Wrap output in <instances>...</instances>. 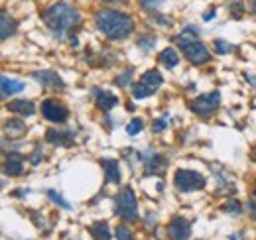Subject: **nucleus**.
I'll list each match as a JSON object with an SVG mask.
<instances>
[{
  "instance_id": "obj_1",
  "label": "nucleus",
  "mask_w": 256,
  "mask_h": 240,
  "mask_svg": "<svg viewBox=\"0 0 256 240\" xmlns=\"http://www.w3.org/2000/svg\"><path fill=\"white\" fill-rule=\"evenodd\" d=\"M97 28L108 38V40H124L134 30V22L130 16L114 12V10H101L95 16Z\"/></svg>"
},
{
  "instance_id": "obj_2",
  "label": "nucleus",
  "mask_w": 256,
  "mask_h": 240,
  "mask_svg": "<svg viewBox=\"0 0 256 240\" xmlns=\"http://www.w3.org/2000/svg\"><path fill=\"white\" fill-rule=\"evenodd\" d=\"M44 22L46 26L57 36V38H63L65 32H69L77 22H79V14L75 8H71L69 4L65 2H57L53 6H50L44 14Z\"/></svg>"
},
{
  "instance_id": "obj_3",
  "label": "nucleus",
  "mask_w": 256,
  "mask_h": 240,
  "mask_svg": "<svg viewBox=\"0 0 256 240\" xmlns=\"http://www.w3.org/2000/svg\"><path fill=\"white\" fill-rule=\"evenodd\" d=\"M178 44H179V48L183 49V55H185L193 65H205V63H209L211 55H209L207 48L197 40V32H195L193 26H187V28L181 32V36L178 38Z\"/></svg>"
},
{
  "instance_id": "obj_4",
  "label": "nucleus",
  "mask_w": 256,
  "mask_h": 240,
  "mask_svg": "<svg viewBox=\"0 0 256 240\" xmlns=\"http://www.w3.org/2000/svg\"><path fill=\"white\" fill-rule=\"evenodd\" d=\"M114 215L126 222H134L138 218V203L134 191L130 187H124L114 197Z\"/></svg>"
},
{
  "instance_id": "obj_5",
  "label": "nucleus",
  "mask_w": 256,
  "mask_h": 240,
  "mask_svg": "<svg viewBox=\"0 0 256 240\" xmlns=\"http://www.w3.org/2000/svg\"><path fill=\"white\" fill-rule=\"evenodd\" d=\"M160 85H162V75H160V71H156V69L146 71V73L142 75V79L132 87V95H134V98H146V96H150L152 93H156V91L160 89Z\"/></svg>"
},
{
  "instance_id": "obj_6",
  "label": "nucleus",
  "mask_w": 256,
  "mask_h": 240,
  "mask_svg": "<svg viewBox=\"0 0 256 240\" xmlns=\"http://www.w3.org/2000/svg\"><path fill=\"white\" fill-rule=\"evenodd\" d=\"M174 185L179 191H197L205 187V177L199 171H191V169H178L176 177H174Z\"/></svg>"
},
{
  "instance_id": "obj_7",
  "label": "nucleus",
  "mask_w": 256,
  "mask_h": 240,
  "mask_svg": "<svg viewBox=\"0 0 256 240\" xmlns=\"http://www.w3.org/2000/svg\"><path fill=\"white\" fill-rule=\"evenodd\" d=\"M219 102H221V95L215 91V93H207V95L197 96V98L193 100L191 108H193V112L199 114V116H209V114L219 106Z\"/></svg>"
},
{
  "instance_id": "obj_8",
  "label": "nucleus",
  "mask_w": 256,
  "mask_h": 240,
  "mask_svg": "<svg viewBox=\"0 0 256 240\" xmlns=\"http://www.w3.org/2000/svg\"><path fill=\"white\" fill-rule=\"evenodd\" d=\"M42 112L48 120H51V122H63V120H67V116H69V110L65 108V104L51 100V98L42 104Z\"/></svg>"
},
{
  "instance_id": "obj_9",
  "label": "nucleus",
  "mask_w": 256,
  "mask_h": 240,
  "mask_svg": "<svg viewBox=\"0 0 256 240\" xmlns=\"http://www.w3.org/2000/svg\"><path fill=\"white\" fill-rule=\"evenodd\" d=\"M168 234L172 240H189L191 236V222L187 218H174L170 224H168Z\"/></svg>"
},
{
  "instance_id": "obj_10",
  "label": "nucleus",
  "mask_w": 256,
  "mask_h": 240,
  "mask_svg": "<svg viewBox=\"0 0 256 240\" xmlns=\"http://www.w3.org/2000/svg\"><path fill=\"white\" fill-rule=\"evenodd\" d=\"M166 168H168V160L164 156L154 154L146 160V173L148 175H162L166 171Z\"/></svg>"
},
{
  "instance_id": "obj_11",
  "label": "nucleus",
  "mask_w": 256,
  "mask_h": 240,
  "mask_svg": "<svg viewBox=\"0 0 256 240\" xmlns=\"http://www.w3.org/2000/svg\"><path fill=\"white\" fill-rule=\"evenodd\" d=\"M4 171L8 175H20L24 171V158L18 154H8L4 160Z\"/></svg>"
},
{
  "instance_id": "obj_12",
  "label": "nucleus",
  "mask_w": 256,
  "mask_h": 240,
  "mask_svg": "<svg viewBox=\"0 0 256 240\" xmlns=\"http://www.w3.org/2000/svg\"><path fill=\"white\" fill-rule=\"evenodd\" d=\"M34 77L42 83V85H46V87H59V89H63V81H61V77L55 73V71H36L34 73Z\"/></svg>"
},
{
  "instance_id": "obj_13",
  "label": "nucleus",
  "mask_w": 256,
  "mask_h": 240,
  "mask_svg": "<svg viewBox=\"0 0 256 240\" xmlns=\"http://www.w3.org/2000/svg\"><path fill=\"white\" fill-rule=\"evenodd\" d=\"M6 108H8V110H12V112H18V114H22V116H32V114L36 112L34 102H32V100H26V98L12 100V102H8V106H6Z\"/></svg>"
},
{
  "instance_id": "obj_14",
  "label": "nucleus",
  "mask_w": 256,
  "mask_h": 240,
  "mask_svg": "<svg viewBox=\"0 0 256 240\" xmlns=\"http://www.w3.org/2000/svg\"><path fill=\"white\" fill-rule=\"evenodd\" d=\"M46 138H48V142H51V144H59V146H71V142H73V134H71V132L53 130V128L48 130Z\"/></svg>"
},
{
  "instance_id": "obj_15",
  "label": "nucleus",
  "mask_w": 256,
  "mask_h": 240,
  "mask_svg": "<svg viewBox=\"0 0 256 240\" xmlns=\"http://www.w3.org/2000/svg\"><path fill=\"white\" fill-rule=\"evenodd\" d=\"M102 169L110 183H120V166L116 160H102Z\"/></svg>"
},
{
  "instance_id": "obj_16",
  "label": "nucleus",
  "mask_w": 256,
  "mask_h": 240,
  "mask_svg": "<svg viewBox=\"0 0 256 240\" xmlns=\"http://www.w3.org/2000/svg\"><path fill=\"white\" fill-rule=\"evenodd\" d=\"M0 85H2V95L4 96H8V95H16V93H20V91H24V83L22 81H14V79H8L6 75L0 79Z\"/></svg>"
},
{
  "instance_id": "obj_17",
  "label": "nucleus",
  "mask_w": 256,
  "mask_h": 240,
  "mask_svg": "<svg viewBox=\"0 0 256 240\" xmlns=\"http://www.w3.org/2000/svg\"><path fill=\"white\" fill-rule=\"evenodd\" d=\"M118 104V98L110 93H104V91H97V106L101 110H110L112 106Z\"/></svg>"
},
{
  "instance_id": "obj_18",
  "label": "nucleus",
  "mask_w": 256,
  "mask_h": 240,
  "mask_svg": "<svg viewBox=\"0 0 256 240\" xmlns=\"http://www.w3.org/2000/svg\"><path fill=\"white\" fill-rule=\"evenodd\" d=\"M89 232L93 234L95 240H110V232H108V224L102 220H97L89 226Z\"/></svg>"
},
{
  "instance_id": "obj_19",
  "label": "nucleus",
  "mask_w": 256,
  "mask_h": 240,
  "mask_svg": "<svg viewBox=\"0 0 256 240\" xmlns=\"http://www.w3.org/2000/svg\"><path fill=\"white\" fill-rule=\"evenodd\" d=\"M160 63L162 65H166L168 69H174L178 63H179V57H178V53H176V49L174 48H166L162 53H160Z\"/></svg>"
},
{
  "instance_id": "obj_20",
  "label": "nucleus",
  "mask_w": 256,
  "mask_h": 240,
  "mask_svg": "<svg viewBox=\"0 0 256 240\" xmlns=\"http://www.w3.org/2000/svg\"><path fill=\"white\" fill-rule=\"evenodd\" d=\"M4 128H6V134L10 138H20V136L26 134V126H24L22 120H8Z\"/></svg>"
},
{
  "instance_id": "obj_21",
  "label": "nucleus",
  "mask_w": 256,
  "mask_h": 240,
  "mask_svg": "<svg viewBox=\"0 0 256 240\" xmlns=\"http://www.w3.org/2000/svg\"><path fill=\"white\" fill-rule=\"evenodd\" d=\"M0 24H2V40H6L8 36H12L14 32H16V22L14 20H10V16L8 14H2L0 16Z\"/></svg>"
},
{
  "instance_id": "obj_22",
  "label": "nucleus",
  "mask_w": 256,
  "mask_h": 240,
  "mask_svg": "<svg viewBox=\"0 0 256 240\" xmlns=\"http://www.w3.org/2000/svg\"><path fill=\"white\" fill-rule=\"evenodd\" d=\"M116 238H118V240H134L130 228L124 226V224H118V226H116Z\"/></svg>"
},
{
  "instance_id": "obj_23",
  "label": "nucleus",
  "mask_w": 256,
  "mask_h": 240,
  "mask_svg": "<svg viewBox=\"0 0 256 240\" xmlns=\"http://www.w3.org/2000/svg\"><path fill=\"white\" fill-rule=\"evenodd\" d=\"M142 126H144V122H142V120H140V118H134L132 122L126 126V132L130 134V136H134V134H138V132L142 130Z\"/></svg>"
},
{
  "instance_id": "obj_24",
  "label": "nucleus",
  "mask_w": 256,
  "mask_h": 240,
  "mask_svg": "<svg viewBox=\"0 0 256 240\" xmlns=\"http://www.w3.org/2000/svg\"><path fill=\"white\" fill-rule=\"evenodd\" d=\"M48 197H50L53 203H57L59 207H63V209H69V207H71V205H69V203H67V201L61 197V195H57L53 189H50V191H48Z\"/></svg>"
},
{
  "instance_id": "obj_25",
  "label": "nucleus",
  "mask_w": 256,
  "mask_h": 240,
  "mask_svg": "<svg viewBox=\"0 0 256 240\" xmlns=\"http://www.w3.org/2000/svg\"><path fill=\"white\" fill-rule=\"evenodd\" d=\"M166 126H168V114H164L162 118H158V120H154V122H152V130L154 132H162V130H166Z\"/></svg>"
},
{
  "instance_id": "obj_26",
  "label": "nucleus",
  "mask_w": 256,
  "mask_h": 240,
  "mask_svg": "<svg viewBox=\"0 0 256 240\" xmlns=\"http://www.w3.org/2000/svg\"><path fill=\"white\" fill-rule=\"evenodd\" d=\"M232 49V46L229 44V42H225V40H215V51L217 53H229Z\"/></svg>"
},
{
  "instance_id": "obj_27",
  "label": "nucleus",
  "mask_w": 256,
  "mask_h": 240,
  "mask_svg": "<svg viewBox=\"0 0 256 240\" xmlns=\"http://www.w3.org/2000/svg\"><path fill=\"white\" fill-rule=\"evenodd\" d=\"M130 77H132V71H126V73L118 75V77H116V85H120V87H126L128 83H130Z\"/></svg>"
},
{
  "instance_id": "obj_28",
  "label": "nucleus",
  "mask_w": 256,
  "mask_h": 240,
  "mask_svg": "<svg viewBox=\"0 0 256 240\" xmlns=\"http://www.w3.org/2000/svg\"><path fill=\"white\" fill-rule=\"evenodd\" d=\"M154 44H156V40H154V38H140V40H138V46H140L142 49H146V51H148V49H152V46H154Z\"/></svg>"
},
{
  "instance_id": "obj_29",
  "label": "nucleus",
  "mask_w": 256,
  "mask_h": 240,
  "mask_svg": "<svg viewBox=\"0 0 256 240\" xmlns=\"http://www.w3.org/2000/svg\"><path fill=\"white\" fill-rule=\"evenodd\" d=\"M138 2L144 6V8H158L164 0H138Z\"/></svg>"
},
{
  "instance_id": "obj_30",
  "label": "nucleus",
  "mask_w": 256,
  "mask_h": 240,
  "mask_svg": "<svg viewBox=\"0 0 256 240\" xmlns=\"http://www.w3.org/2000/svg\"><path fill=\"white\" fill-rule=\"evenodd\" d=\"M225 211H232V213H240V205H238V201H229V203H227V207H225Z\"/></svg>"
},
{
  "instance_id": "obj_31",
  "label": "nucleus",
  "mask_w": 256,
  "mask_h": 240,
  "mask_svg": "<svg viewBox=\"0 0 256 240\" xmlns=\"http://www.w3.org/2000/svg\"><path fill=\"white\" fill-rule=\"evenodd\" d=\"M230 8L234 10V18H240V8H242V4H240V2H234Z\"/></svg>"
},
{
  "instance_id": "obj_32",
  "label": "nucleus",
  "mask_w": 256,
  "mask_h": 240,
  "mask_svg": "<svg viewBox=\"0 0 256 240\" xmlns=\"http://www.w3.org/2000/svg\"><path fill=\"white\" fill-rule=\"evenodd\" d=\"M213 16H215V10H209V12H207V14L203 16V20H205V22H209V20H211Z\"/></svg>"
},
{
  "instance_id": "obj_33",
  "label": "nucleus",
  "mask_w": 256,
  "mask_h": 240,
  "mask_svg": "<svg viewBox=\"0 0 256 240\" xmlns=\"http://www.w3.org/2000/svg\"><path fill=\"white\" fill-rule=\"evenodd\" d=\"M248 207H250V215H252V216H256V205L250 201V203H248Z\"/></svg>"
},
{
  "instance_id": "obj_34",
  "label": "nucleus",
  "mask_w": 256,
  "mask_h": 240,
  "mask_svg": "<svg viewBox=\"0 0 256 240\" xmlns=\"http://www.w3.org/2000/svg\"><path fill=\"white\" fill-rule=\"evenodd\" d=\"M250 8L256 12V0H250Z\"/></svg>"
},
{
  "instance_id": "obj_35",
  "label": "nucleus",
  "mask_w": 256,
  "mask_h": 240,
  "mask_svg": "<svg viewBox=\"0 0 256 240\" xmlns=\"http://www.w3.org/2000/svg\"><path fill=\"white\" fill-rule=\"evenodd\" d=\"M104 2H122V0H104Z\"/></svg>"
},
{
  "instance_id": "obj_36",
  "label": "nucleus",
  "mask_w": 256,
  "mask_h": 240,
  "mask_svg": "<svg viewBox=\"0 0 256 240\" xmlns=\"http://www.w3.org/2000/svg\"><path fill=\"white\" fill-rule=\"evenodd\" d=\"M254 195H256V189H254Z\"/></svg>"
}]
</instances>
